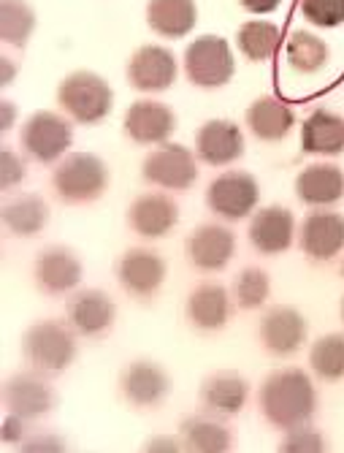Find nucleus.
<instances>
[{"label":"nucleus","instance_id":"obj_15","mask_svg":"<svg viewBox=\"0 0 344 453\" xmlns=\"http://www.w3.org/2000/svg\"><path fill=\"white\" fill-rule=\"evenodd\" d=\"M249 244L264 256H279L295 239V218L287 207H264L249 220Z\"/></svg>","mask_w":344,"mask_h":453},{"label":"nucleus","instance_id":"obj_13","mask_svg":"<svg viewBox=\"0 0 344 453\" xmlns=\"http://www.w3.org/2000/svg\"><path fill=\"white\" fill-rule=\"evenodd\" d=\"M301 250L312 261H331L344 250V215L315 210L301 223Z\"/></svg>","mask_w":344,"mask_h":453},{"label":"nucleus","instance_id":"obj_30","mask_svg":"<svg viewBox=\"0 0 344 453\" xmlns=\"http://www.w3.org/2000/svg\"><path fill=\"white\" fill-rule=\"evenodd\" d=\"M236 47L244 58L264 63L271 60L274 52L279 50V27L274 22H244L236 33Z\"/></svg>","mask_w":344,"mask_h":453},{"label":"nucleus","instance_id":"obj_31","mask_svg":"<svg viewBox=\"0 0 344 453\" xmlns=\"http://www.w3.org/2000/svg\"><path fill=\"white\" fill-rule=\"evenodd\" d=\"M285 52H287V60L290 65L298 71V73H315L325 65L328 60V47L325 41L317 38L315 33L310 30H295L287 44H285Z\"/></svg>","mask_w":344,"mask_h":453},{"label":"nucleus","instance_id":"obj_19","mask_svg":"<svg viewBox=\"0 0 344 453\" xmlns=\"http://www.w3.org/2000/svg\"><path fill=\"white\" fill-rule=\"evenodd\" d=\"M180 223V207L168 196L149 193L139 196L127 210V226L144 239H160Z\"/></svg>","mask_w":344,"mask_h":453},{"label":"nucleus","instance_id":"obj_16","mask_svg":"<svg viewBox=\"0 0 344 453\" xmlns=\"http://www.w3.org/2000/svg\"><path fill=\"white\" fill-rule=\"evenodd\" d=\"M195 155L209 166H228L244 155V136L228 119H209L195 134Z\"/></svg>","mask_w":344,"mask_h":453},{"label":"nucleus","instance_id":"obj_6","mask_svg":"<svg viewBox=\"0 0 344 453\" xmlns=\"http://www.w3.org/2000/svg\"><path fill=\"white\" fill-rule=\"evenodd\" d=\"M261 188L247 172H226L206 188V207L223 220H244L255 212Z\"/></svg>","mask_w":344,"mask_h":453},{"label":"nucleus","instance_id":"obj_27","mask_svg":"<svg viewBox=\"0 0 344 453\" xmlns=\"http://www.w3.org/2000/svg\"><path fill=\"white\" fill-rule=\"evenodd\" d=\"M147 22L163 38H185L198 22L195 0H149Z\"/></svg>","mask_w":344,"mask_h":453},{"label":"nucleus","instance_id":"obj_18","mask_svg":"<svg viewBox=\"0 0 344 453\" xmlns=\"http://www.w3.org/2000/svg\"><path fill=\"white\" fill-rule=\"evenodd\" d=\"M174 128V111L160 101H136L125 114V134L139 144H165Z\"/></svg>","mask_w":344,"mask_h":453},{"label":"nucleus","instance_id":"obj_28","mask_svg":"<svg viewBox=\"0 0 344 453\" xmlns=\"http://www.w3.org/2000/svg\"><path fill=\"white\" fill-rule=\"evenodd\" d=\"M180 437L182 448L193 453H223L231 448V429L211 413L187 418L180 429Z\"/></svg>","mask_w":344,"mask_h":453},{"label":"nucleus","instance_id":"obj_36","mask_svg":"<svg viewBox=\"0 0 344 453\" xmlns=\"http://www.w3.org/2000/svg\"><path fill=\"white\" fill-rule=\"evenodd\" d=\"M279 448L287 450V453H320V450L328 448V442H325L323 432H317V429H312L307 424H301V426L287 429V434L279 442Z\"/></svg>","mask_w":344,"mask_h":453},{"label":"nucleus","instance_id":"obj_1","mask_svg":"<svg viewBox=\"0 0 344 453\" xmlns=\"http://www.w3.org/2000/svg\"><path fill=\"white\" fill-rule=\"evenodd\" d=\"M317 407L315 386L307 372L301 369H282L266 378L261 386V410L271 426L293 429L301 424H310Z\"/></svg>","mask_w":344,"mask_h":453},{"label":"nucleus","instance_id":"obj_7","mask_svg":"<svg viewBox=\"0 0 344 453\" xmlns=\"http://www.w3.org/2000/svg\"><path fill=\"white\" fill-rule=\"evenodd\" d=\"M73 142L71 122L55 111H38L22 126V147L38 163H55Z\"/></svg>","mask_w":344,"mask_h":453},{"label":"nucleus","instance_id":"obj_5","mask_svg":"<svg viewBox=\"0 0 344 453\" xmlns=\"http://www.w3.org/2000/svg\"><path fill=\"white\" fill-rule=\"evenodd\" d=\"M236 60L231 44L220 35H201L185 50V73L198 88H223L233 79Z\"/></svg>","mask_w":344,"mask_h":453},{"label":"nucleus","instance_id":"obj_4","mask_svg":"<svg viewBox=\"0 0 344 453\" xmlns=\"http://www.w3.org/2000/svg\"><path fill=\"white\" fill-rule=\"evenodd\" d=\"M109 185L106 163L90 152L68 155L52 174V188L65 203H84L96 201Z\"/></svg>","mask_w":344,"mask_h":453},{"label":"nucleus","instance_id":"obj_10","mask_svg":"<svg viewBox=\"0 0 344 453\" xmlns=\"http://www.w3.org/2000/svg\"><path fill=\"white\" fill-rule=\"evenodd\" d=\"M185 253L201 272H220L236 253V236L220 223H203L185 239Z\"/></svg>","mask_w":344,"mask_h":453},{"label":"nucleus","instance_id":"obj_39","mask_svg":"<svg viewBox=\"0 0 344 453\" xmlns=\"http://www.w3.org/2000/svg\"><path fill=\"white\" fill-rule=\"evenodd\" d=\"M25 440V418H19V416H11L9 413V418L4 421V442H22Z\"/></svg>","mask_w":344,"mask_h":453},{"label":"nucleus","instance_id":"obj_42","mask_svg":"<svg viewBox=\"0 0 344 453\" xmlns=\"http://www.w3.org/2000/svg\"><path fill=\"white\" fill-rule=\"evenodd\" d=\"M14 114H17V106L11 101H4V131H11Z\"/></svg>","mask_w":344,"mask_h":453},{"label":"nucleus","instance_id":"obj_37","mask_svg":"<svg viewBox=\"0 0 344 453\" xmlns=\"http://www.w3.org/2000/svg\"><path fill=\"white\" fill-rule=\"evenodd\" d=\"M0 172H4V188H14L22 182L25 177V163L14 155L11 147H4V155H0Z\"/></svg>","mask_w":344,"mask_h":453},{"label":"nucleus","instance_id":"obj_45","mask_svg":"<svg viewBox=\"0 0 344 453\" xmlns=\"http://www.w3.org/2000/svg\"><path fill=\"white\" fill-rule=\"evenodd\" d=\"M341 274H344V264H341Z\"/></svg>","mask_w":344,"mask_h":453},{"label":"nucleus","instance_id":"obj_40","mask_svg":"<svg viewBox=\"0 0 344 453\" xmlns=\"http://www.w3.org/2000/svg\"><path fill=\"white\" fill-rule=\"evenodd\" d=\"M249 14H271L279 9V0H239Z\"/></svg>","mask_w":344,"mask_h":453},{"label":"nucleus","instance_id":"obj_17","mask_svg":"<svg viewBox=\"0 0 344 453\" xmlns=\"http://www.w3.org/2000/svg\"><path fill=\"white\" fill-rule=\"evenodd\" d=\"M35 282L44 294H68L81 282V264L68 247H47L35 258Z\"/></svg>","mask_w":344,"mask_h":453},{"label":"nucleus","instance_id":"obj_29","mask_svg":"<svg viewBox=\"0 0 344 453\" xmlns=\"http://www.w3.org/2000/svg\"><path fill=\"white\" fill-rule=\"evenodd\" d=\"M50 220V207L38 196H19L4 207V223L17 236H35Z\"/></svg>","mask_w":344,"mask_h":453},{"label":"nucleus","instance_id":"obj_35","mask_svg":"<svg viewBox=\"0 0 344 453\" xmlns=\"http://www.w3.org/2000/svg\"><path fill=\"white\" fill-rule=\"evenodd\" d=\"M301 14L315 27H339L344 22V0H301Z\"/></svg>","mask_w":344,"mask_h":453},{"label":"nucleus","instance_id":"obj_25","mask_svg":"<svg viewBox=\"0 0 344 453\" xmlns=\"http://www.w3.org/2000/svg\"><path fill=\"white\" fill-rule=\"evenodd\" d=\"M293 109L274 98V96H264V98H257L249 104L247 109V126L249 131L255 134V139H261V142H279L290 134L293 128Z\"/></svg>","mask_w":344,"mask_h":453},{"label":"nucleus","instance_id":"obj_23","mask_svg":"<svg viewBox=\"0 0 344 453\" xmlns=\"http://www.w3.org/2000/svg\"><path fill=\"white\" fill-rule=\"evenodd\" d=\"M295 196L310 207H331L344 196V172L333 163H312L298 174Z\"/></svg>","mask_w":344,"mask_h":453},{"label":"nucleus","instance_id":"obj_8","mask_svg":"<svg viewBox=\"0 0 344 453\" xmlns=\"http://www.w3.org/2000/svg\"><path fill=\"white\" fill-rule=\"evenodd\" d=\"M141 177L165 190H187L198 177L195 157L187 147L165 142L155 152L147 155L141 166Z\"/></svg>","mask_w":344,"mask_h":453},{"label":"nucleus","instance_id":"obj_24","mask_svg":"<svg viewBox=\"0 0 344 453\" xmlns=\"http://www.w3.org/2000/svg\"><path fill=\"white\" fill-rule=\"evenodd\" d=\"M301 147L310 155H339L344 150V117L315 109L301 126Z\"/></svg>","mask_w":344,"mask_h":453},{"label":"nucleus","instance_id":"obj_14","mask_svg":"<svg viewBox=\"0 0 344 453\" xmlns=\"http://www.w3.org/2000/svg\"><path fill=\"white\" fill-rule=\"evenodd\" d=\"M117 277L131 296L149 299L157 294V288L165 280V264L157 253L147 250V247H134V250H127L119 258Z\"/></svg>","mask_w":344,"mask_h":453},{"label":"nucleus","instance_id":"obj_43","mask_svg":"<svg viewBox=\"0 0 344 453\" xmlns=\"http://www.w3.org/2000/svg\"><path fill=\"white\" fill-rule=\"evenodd\" d=\"M11 76H14V63L9 58H4V85H9Z\"/></svg>","mask_w":344,"mask_h":453},{"label":"nucleus","instance_id":"obj_20","mask_svg":"<svg viewBox=\"0 0 344 453\" xmlns=\"http://www.w3.org/2000/svg\"><path fill=\"white\" fill-rule=\"evenodd\" d=\"M122 396L136 404V407H155L160 404L168 391H171V380L165 375V369L155 361H134L131 366L122 372Z\"/></svg>","mask_w":344,"mask_h":453},{"label":"nucleus","instance_id":"obj_22","mask_svg":"<svg viewBox=\"0 0 344 453\" xmlns=\"http://www.w3.org/2000/svg\"><path fill=\"white\" fill-rule=\"evenodd\" d=\"M68 323L81 337H98L114 323V302L103 291H79L68 302Z\"/></svg>","mask_w":344,"mask_h":453},{"label":"nucleus","instance_id":"obj_32","mask_svg":"<svg viewBox=\"0 0 344 453\" xmlns=\"http://www.w3.org/2000/svg\"><path fill=\"white\" fill-rule=\"evenodd\" d=\"M35 30V14L25 0H4L0 4V35L6 44L22 50Z\"/></svg>","mask_w":344,"mask_h":453},{"label":"nucleus","instance_id":"obj_34","mask_svg":"<svg viewBox=\"0 0 344 453\" xmlns=\"http://www.w3.org/2000/svg\"><path fill=\"white\" fill-rule=\"evenodd\" d=\"M269 291H271V282H269V274L264 269H244L239 277H236V304L241 310H255V307H264L266 299H269Z\"/></svg>","mask_w":344,"mask_h":453},{"label":"nucleus","instance_id":"obj_26","mask_svg":"<svg viewBox=\"0 0 344 453\" xmlns=\"http://www.w3.org/2000/svg\"><path fill=\"white\" fill-rule=\"evenodd\" d=\"M247 396H249V383L233 372L211 375L201 386V402L206 407V413L211 416H236L247 404Z\"/></svg>","mask_w":344,"mask_h":453},{"label":"nucleus","instance_id":"obj_12","mask_svg":"<svg viewBox=\"0 0 344 453\" xmlns=\"http://www.w3.org/2000/svg\"><path fill=\"white\" fill-rule=\"evenodd\" d=\"M257 334H261V342L271 356L287 358L307 342V320L293 307H271L261 318Z\"/></svg>","mask_w":344,"mask_h":453},{"label":"nucleus","instance_id":"obj_11","mask_svg":"<svg viewBox=\"0 0 344 453\" xmlns=\"http://www.w3.org/2000/svg\"><path fill=\"white\" fill-rule=\"evenodd\" d=\"M41 372H19L4 386V404L11 416H19L25 421H35L47 416L55 407V391L44 380Z\"/></svg>","mask_w":344,"mask_h":453},{"label":"nucleus","instance_id":"obj_38","mask_svg":"<svg viewBox=\"0 0 344 453\" xmlns=\"http://www.w3.org/2000/svg\"><path fill=\"white\" fill-rule=\"evenodd\" d=\"M19 448L27 450V453H35V450H65L68 445H65V440H60V437L52 434V432H44V434L38 432V434H33L30 440H22Z\"/></svg>","mask_w":344,"mask_h":453},{"label":"nucleus","instance_id":"obj_9","mask_svg":"<svg viewBox=\"0 0 344 453\" xmlns=\"http://www.w3.org/2000/svg\"><path fill=\"white\" fill-rule=\"evenodd\" d=\"M127 81L139 93H160L177 81V58L165 47H139L127 60Z\"/></svg>","mask_w":344,"mask_h":453},{"label":"nucleus","instance_id":"obj_2","mask_svg":"<svg viewBox=\"0 0 344 453\" xmlns=\"http://www.w3.org/2000/svg\"><path fill=\"white\" fill-rule=\"evenodd\" d=\"M68 326L63 320H41L25 332V358L35 372L60 375L63 369L71 366L76 358V332Z\"/></svg>","mask_w":344,"mask_h":453},{"label":"nucleus","instance_id":"obj_41","mask_svg":"<svg viewBox=\"0 0 344 453\" xmlns=\"http://www.w3.org/2000/svg\"><path fill=\"white\" fill-rule=\"evenodd\" d=\"M144 448H147V450H180V448H182V442L171 440V437H155V440H149Z\"/></svg>","mask_w":344,"mask_h":453},{"label":"nucleus","instance_id":"obj_21","mask_svg":"<svg viewBox=\"0 0 344 453\" xmlns=\"http://www.w3.org/2000/svg\"><path fill=\"white\" fill-rule=\"evenodd\" d=\"M231 296L223 285L218 282H203L187 296L185 315L198 328V332H220L231 318Z\"/></svg>","mask_w":344,"mask_h":453},{"label":"nucleus","instance_id":"obj_44","mask_svg":"<svg viewBox=\"0 0 344 453\" xmlns=\"http://www.w3.org/2000/svg\"><path fill=\"white\" fill-rule=\"evenodd\" d=\"M341 320H344V299H341Z\"/></svg>","mask_w":344,"mask_h":453},{"label":"nucleus","instance_id":"obj_33","mask_svg":"<svg viewBox=\"0 0 344 453\" xmlns=\"http://www.w3.org/2000/svg\"><path fill=\"white\" fill-rule=\"evenodd\" d=\"M310 366L315 375L325 383L344 378V337L341 334H325L312 345Z\"/></svg>","mask_w":344,"mask_h":453},{"label":"nucleus","instance_id":"obj_3","mask_svg":"<svg viewBox=\"0 0 344 453\" xmlns=\"http://www.w3.org/2000/svg\"><path fill=\"white\" fill-rule=\"evenodd\" d=\"M57 101L71 119L93 126V122H101L103 117H109L114 106V93L109 88V81L101 79L98 73L73 71L60 81Z\"/></svg>","mask_w":344,"mask_h":453}]
</instances>
